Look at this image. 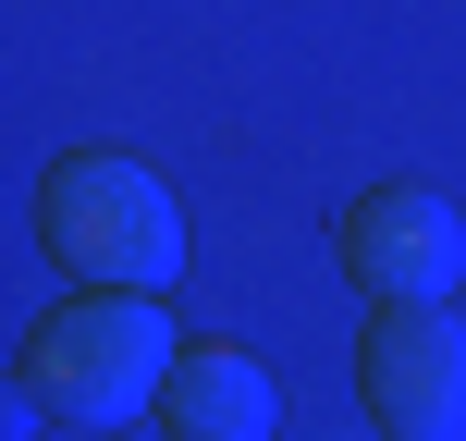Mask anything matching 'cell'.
I'll list each match as a JSON object with an SVG mask.
<instances>
[{
    "label": "cell",
    "mask_w": 466,
    "mask_h": 441,
    "mask_svg": "<svg viewBox=\"0 0 466 441\" xmlns=\"http://www.w3.org/2000/svg\"><path fill=\"white\" fill-rule=\"evenodd\" d=\"M160 429L172 441H270L282 405H270V368L246 344H185L160 380Z\"/></svg>",
    "instance_id": "5"
},
{
    "label": "cell",
    "mask_w": 466,
    "mask_h": 441,
    "mask_svg": "<svg viewBox=\"0 0 466 441\" xmlns=\"http://www.w3.org/2000/svg\"><path fill=\"white\" fill-rule=\"evenodd\" d=\"M356 393L393 441H466V319L454 306H380L356 331Z\"/></svg>",
    "instance_id": "4"
},
{
    "label": "cell",
    "mask_w": 466,
    "mask_h": 441,
    "mask_svg": "<svg viewBox=\"0 0 466 441\" xmlns=\"http://www.w3.org/2000/svg\"><path fill=\"white\" fill-rule=\"evenodd\" d=\"M331 257H344V282L369 306H442L466 270V221L430 185H369L331 209Z\"/></svg>",
    "instance_id": "3"
},
{
    "label": "cell",
    "mask_w": 466,
    "mask_h": 441,
    "mask_svg": "<svg viewBox=\"0 0 466 441\" xmlns=\"http://www.w3.org/2000/svg\"><path fill=\"white\" fill-rule=\"evenodd\" d=\"M37 233L86 295H160L185 270V209L147 160H111V147H74V160L37 172Z\"/></svg>",
    "instance_id": "1"
},
{
    "label": "cell",
    "mask_w": 466,
    "mask_h": 441,
    "mask_svg": "<svg viewBox=\"0 0 466 441\" xmlns=\"http://www.w3.org/2000/svg\"><path fill=\"white\" fill-rule=\"evenodd\" d=\"M25 405L37 417H74V429H111V417H147L172 380V319L147 295H86L74 282L37 331H25Z\"/></svg>",
    "instance_id": "2"
}]
</instances>
